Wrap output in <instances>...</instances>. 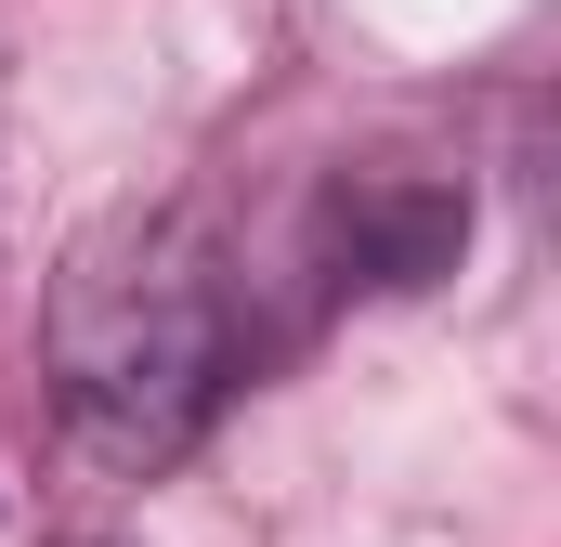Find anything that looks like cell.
Here are the masks:
<instances>
[{
    "mask_svg": "<svg viewBox=\"0 0 561 547\" xmlns=\"http://www.w3.org/2000/svg\"><path fill=\"white\" fill-rule=\"evenodd\" d=\"M262 326H249V274L222 248L209 209L157 196V209H105L39 300V379L53 417L92 469H170L209 443V417L249 392Z\"/></svg>",
    "mask_w": 561,
    "mask_h": 547,
    "instance_id": "obj_1",
    "label": "cell"
},
{
    "mask_svg": "<svg viewBox=\"0 0 561 547\" xmlns=\"http://www.w3.org/2000/svg\"><path fill=\"white\" fill-rule=\"evenodd\" d=\"M79 547H92V535H79Z\"/></svg>",
    "mask_w": 561,
    "mask_h": 547,
    "instance_id": "obj_3",
    "label": "cell"
},
{
    "mask_svg": "<svg viewBox=\"0 0 561 547\" xmlns=\"http://www.w3.org/2000/svg\"><path fill=\"white\" fill-rule=\"evenodd\" d=\"M470 248V183L444 170H340L327 209H313V261L327 287H379V300H419L444 287Z\"/></svg>",
    "mask_w": 561,
    "mask_h": 547,
    "instance_id": "obj_2",
    "label": "cell"
}]
</instances>
